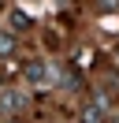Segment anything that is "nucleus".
Instances as JSON below:
<instances>
[{
    "instance_id": "obj_1",
    "label": "nucleus",
    "mask_w": 119,
    "mask_h": 123,
    "mask_svg": "<svg viewBox=\"0 0 119 123\" xmlns=\"http://www.w3.org/2000/svg\"><path fill=\"white\" fill-rule=\"evenodd\" d=\"M26 78H30V82H45V67H41V63H30V67H26Z\"/></svg>"
},
{
    "instance_id": "obj_2",
    "label": "nucleus",
    "mask_w": 119,
    "mask_h": 123,
    "mask_svg": "<svg viewBox=\"0 0 119 123\" xmlns=\"http://www.w3.org/2000/svg\"><path fill=\"white\" fill-rule=\"evenodd\" d=\"M7 52H15V37L11 34H0V56H7Z\"/></svg>"
},
{
    "instance_id": "obj_3",
    "label": "nucleus",
    "mask_w": 119,
    "mask_h": 123,
    "mask_svg": "<svg viewBox=\"0 0 119 123\" xmlns=\"http://www.w3.org/2000/svg\"><path fill=\"white\" fill-rule=\"evenodd\" d=\"M0 8H4V0H0Z\"/></svg>"
},
{
    "instance_id": "obj_4",
    "label": "nucleus",
    "mask_w": 119,
    "mask_h": 123,
    "mask_svg": "<svg viewBox=\"0 0 119 123\" xmlns=\"http://www.w3.org/2000/svg\"><path fill=\"white\" fill-rule=\"evenodd\" d=\"M115 60H119V52H115Z\"/></svg>"
}]
</instances>
